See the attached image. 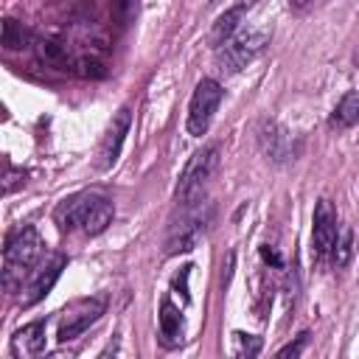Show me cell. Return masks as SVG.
I'll return each instance as SVG.
<instances>
[{"instance_id": "cell-21", "label": "cell", "mask_w": 359, "mask_h": 359, "mask_svg": "<svg viewBox=\"0 0 359 359\" xmlns=\"http://www.w3.org/2000/svg\"><path fill=\"white\" fill-rule=\"evenodd\" d=\"M353 59H356V65H359V50H356V53H353Z\"/></svg>"}, {"instance_id": "cell-19", "label": "cell", "mask_w": 359, "mask_h": 359, "mask_svg": "<svg viewBox=\"0 0 359 359\" xmlns=\"http://www.w3.org/2000/svg\"><path fill=\"white\" fill-rule=\"evenodd\" d=\"M6 168H8V174H6V182H3V191H6V194H11V191H14L17 185H22V182H25V171H22V168H14L11 163H8Z\"/></svg>"}, {"instance_id": "cell-7", "label": "cell", "mask_w": 359, "mask_h": 359, "mask_svg": "<svg viewBox=\"0 0 359 359\" xmlns=\"http://www.w3.org/2000/svg\"><path fill=\"white\" fill-rule=\"evenodd\" d=\"M337 236H339L337 210H334V205L328 199H320L317 208H314V224H311V255L317 261L328 258L334 252Z\"/></svg>"}, {"instance_id": "cell-5", "label": "cell", "mask_w": 359, "mask_h": 359, "mask_svg": "<svg viewBox=\"0 0 359 359\" xmlns=\"http://www.w3.org/2000/svg\"><path fill=\"white\" fill-rule=\"evenodd\" d=\"M107 311V297H79L56 314V342H70L84 334Z\"/></svg>"}, {"instance_id": "cell-6", "label": "cell", "mask_w": 359, "mask_h": 359, "mask_svg": "<svg viewBox=\"0 0 359 359\" xmlns=\"http://www.w3.org/2000/svg\"><path fill=\"white\" fill-rule=\"evenodd\" d=\"M222 95H224V90H222V84L216 79H202L194 87L191 101H188V118H185L188 135L202 137L208 132V126H210V121H213V115H216V109L222 104Z\"/></svg>"}, {"instance_id": "cell-17", "label": "cell", "mask_w": 359, "mask_h": 359, "mask_svg": "<svg viewBox=\"0 0 359 359\" xmlns=\"http://www.w3.org/2000/svg\"><path fill=\"white\" fill-rule=\"evenodd\" d=\"M331 258H334L337 266H345L351 261V227H339V236H337Z\"/></svg>"}, {"instance_id": "cell-11", "label": "cell", "mask_w": 359, "mask_h": 359, "mask_svg": "<svg viewBox=\"0 0 359 359\" xmlns=\"http://www.w3.org/2000/svg\"><path fill=\"white\" fill-rule=\"evenodd\" d=\"M45 328H48V320H34L17 328L11 337V353L17 359H39L45 353Z\"/></svg>"}, {"instance_id": "cell-10", "label": "cell", "mask_w": 359, "mask_h": 359, "mask_svg": "<svg viewBox=\"0 0 359 359\" xmlns=\"http://www.w3.org/2000/svg\"><path fill=\"white\" fill-rule=\"evenodd\" d=\"M205 222H208V216H202V208L191 210V213L171 230V236H168V241H165V252L174 255V252H188V250H194L196 241H199L202 233H205Z\"/></svg>"}, {"instance_id": "cell-20", "label": "cell", "mask_w": 359, "mask_h": 359, "mask_svg": "<svg viewBox=\"0 0 359 359\" xmlns=\"http://www.w3.org/2000/svg\"><path fill=\"white\" fill-rule=\"evenodd\" d=\"M261 255H264V261H272L275 266H280V255H278L275 250H269V247H261Z\"/></svg>"}, {"instance_id": "cell-13", "label": "cell", "mask_w": 359, "mask_h": 359, "mask_svg": "<svg viewBox=\"0 0 359 359\" xmlns=\"http://www.w3.org/2000/svg\"><path fill=\"white\" fill-rule=\"evenodd\" d=\"M247 11H250V8H247L244 3H238V6H230L224 14H219V17H216L213 31H210V45H213L216 50L233 39V34L238 31V20H241Z\"/></svg>"}, {"instance_id": "cell-8", "label": "cell", "mask_w": 359, "mask_h": 359, "mask_svg": "<svg viewBox=\"0 0 359 359\" xmlns=\"http://www.w3.org/2000/svg\"><path fill=\"white\" fill-rule=\"evenodd\" d=\"M65 264H67V258L59 255V252L45 255L42 264L28 275V280H25V286H22V294H20V303L28 309V306H34L36 300H42V297L53 289V283H56V278L62 275Z\"/></svg>"}, {"instance_id": "cell-9", "label": "cell", "mask_w": 359, "mask_h": 359, "mask_svg": "<svg viewBox=\"0 0 359 359\" xmlns=\"http://www.w3.org/2000/svg\"><path fill=\"white\" fill-rule=\"evenodd\" d=\"M129 126H132V109L129 107H121L112 115V121H109V126H107V132H104V137L98 143V160H95V165L101 171H107V168H112L118 163L121 149H123V140L129 135Z\"/></svg>"}, {"instance_id": "cell-1", "label": "cell", "mask_w": 359, "mask_h": 359, "mask_svg": "<svg viewBox=\"0 0 359 359\" xmlns=\"http://www.w3.org/2000/svg\"><path fill=\"white\" fill-rule=\"evenodd\" d=\"M53 219L62 230H76L84 236L104 233L115 219V205L95 191H81L67 199H62L53 210Z\"/></svg>"}, {"instance_id": "cell-16", "label": "cell", "mask_w": 359, "mask_h": 359, "mask_svg": "<svg viewBox=\"0 0 359 359\" xmlns=\"http://www.w3.org/2000/svg\"><path fill=\"white\" fill-rule=\"evenodd\" d=\"M0 42H3V48L6 50H17V48H25L28 42H31V34L17 22V20H11V17H6L3 20V34H0Z\"/></svg>"}, {"instance_id": "cell-15", "label": "cell", "mask_w": 359, "mask_h": 359, "mask_svg": "<svg viewBox=\"0 0 359 359\" xmlns=\"http://www.w3.org/2000/svg\"><path fill=\"white\" fill-rule=\"evenodd\" d=\"M261 337L255 334H244V331H233L230 342H227V356L230 359H255L261 351Z\"/></svg>"}, {"instance_id": "cell-2", "label": "cell", "mask_w": 359, "mask_h": 359, "mask_svg": "<svg viewBox=\"0 0 359 359\" xmlns=\"http://www.w3.org/2000/svg\"><path fill=\"white\" fill-rule=\"evenodd\" d=\"M45 258V244L39 238V233L25 224L20 227L14 236H8L6 250H3V286L8 292H22L28 275L42 264Z\"/></svg>"}, {"instance_id": "cell-12", "label": "cell", "mask_w": 359, "mask_h": 359, "mask_svg": "<svg viewBox=\"0 0 359 359\" xmlns=\"http://www.w3.org/2000/svg\"><path fill=\"white\" fill-rule=\"evenodd\" d=\"M157 325H160V345H163V348H180V345H182V339H185L182 311H180V306L171 300V294H165L163 303H160Z\"/></svg>"}, {"instance_id": "cell-14", "label": "cell", "mask_w": 359, "mask_h": 359, "mask_svg": "<svg viewBox=\"0 0 359 359\" xmlns=\"http://www.w3.org/2000/svg\"><path fill=\"white\" fill-rule=\"evenodd\" d=\"M359 123V90H351L345 93L337 107L331 109V118H328V126L331 129H351Z\"/></svg>"}, {"instance_id": "cell-4", "label": "cell", "mask_w": 359, "mask_h": 359, "mask_svg": "<svg viewBox=\"0 0 359 359\" xmlns=\"http://www.w3.org/2000/svg\"><path fill=\"white\" fill-rule=\"evenodd\" d=\"M269 34L272 31L264 28V25L261 28H241V31H236L233 39L216 50V62L222 65V70L238 73L241 67H247L264 50V45L269 42Z\"/></svg>"}, {"instance_id": "cell-18", "label": "cell", "mask_w": 359, "mask_h": 359, "mask_svg": "<svg viewBox=\"0 0 359 359\" xmlns=\"http://www.w3.org/2000/svg\"><path fill=\"white\" fill-rule=\"evenodd\" d=\"M309 345V331H300L292 342H286L272 359H300V353H303V348Z\"/></svg>"}, {"instance_id": "cell-3", "label": "cell", "mask_w": 359, "mask_h": 359, "mask_svg": "<svg viewBox=\"0 0 359 359\" xmlns=\"http://www.w3.org/2000/svg\"><path fill=\"white\" fill-rule=\"evenodd\" d=\"M216 168H219V146L216 143H208L205 149H199L185 163V168L180 174V182H177V191H174L177 202L185 205V208H194L199 202V196L205 194L208 182L213 180Z\"/></svg>"}]
</instances>
